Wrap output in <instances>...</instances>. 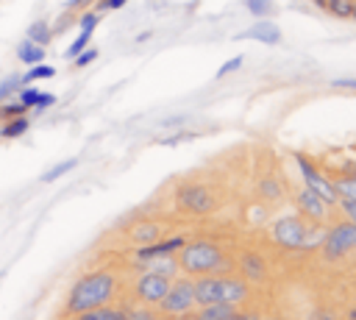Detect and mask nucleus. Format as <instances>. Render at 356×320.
Segmentation results:
<instances>
[{"instance_id":"nucleus-1","label":"nucleus","mask_w":356,"mask_h":320,"mask_svg":"<svg viewBox=\"0 0 356 320\" xmlns=\"http://www.w3.org/2000/svg\"><path fill=\"white\" fill-rule=\"evenodd\" d=\"M117 292V278L106 270H97V273H89L83 278H78L67 295V303H64V314L72 317L78 312H86V309H95V306H103L114 298Z\"/></svg>"},{"instance_id":"nucleus-2","label":"nucleus","mask_w":356,"mask_h":320,"mask_svg":"<svg viewBox=\"0 0 356 320\" xmlns=\"http://www.w3.org/2000/svg\"><path fill=\"white\" fill-rule=\"evenodd\" d=\"M195 303H239L248 298V284L239 278H197L192 281Z\"/></svg>"},{"instance_id":"nucleus-3","label":"nucleus","mask_w":356,"mask_h":320,"mask_svg":"<svg viewBox=\"0 0 356 320\" xmlns=\"http://www.w3.org/2000/svg\"><path fill=\"white\" fill-rule=\"evenodd\" d=\"M181 267L186 273H197V275H206L217 267H225V259L222 253L211 245V242H192V245H184L181 250Z\"/></svg>"},{"instance_id":"nucleus-4","label":"nucleus","mask_w":356,"mask_h":320,"mask_svg":"<svg viewBox=\"0 0 356 320\" xmlns=\"http://www.w3.org/2000/svg\"><path fill=\"white\" fill-rule=\"evenodd\" d=\"M175 203L189 214H209L214 209V195L203 184H184L175 192Z\"/></svg>"},{"instance_id":"nucleus-5","label":"nucleus","mask_w":356,"mask_h":320,"mask_svg":"<svg viewBox=\"0 0 356 320\" xmlns=\"http://www.w3.org/2000/svg\"><path fill=\"white\" fill-rule=\"evenodd\" d=\"M192 306H195V289H192V281L189 278L170 281L167 295L159 301V309L164 314H186Z\"/></svg>"},{"instance_id":"nucleus-6","label":"nucleus","mask_w":356,"mask_h":320,"mask_svg":"<svg viewBox=\"0 0 356 320\" xmlns=\"http://www.w3.org/2000/svg\"><path fill=\"white\" fill-rule=\"evenodd\" d=\"M356 248V223H339L323 237V253L328 259H337Z\"/></svg>"},{"instance_id":"nucleus-7","label":"nucleus","mask_w":356,"mask_h":320,"mask_svg":"<svg viewBox=\"0 0 356 320\" xmlns=\"http://www.w3.org/2000/svg\"><path fill=\"white\" fill-rule=\"evenodd\" d=\"M295 161H298V167H300V173H303V181H306V186L312 189V192H317L325 203H337L339 200V195H337V189H334V181H328L323 173H317V167L306 159V156H295Z\"/></svg>"},{"instance_id":"nucleus-8","label":"nucleus","mask_w":356,"mask_h":320,"mask_svg":"<svg viewBox=\"0 0 356 320\" xmlns=\"http://www.w3.org/2000/svg\"><path fill=\"white\" fill-rule=\"evenodd\" d=\"M273 239L284 248H309V234L300 223V217H281L273 225Z\"/></svg>"},{"instance_id":"nucleus-9","label":"nucleus","mask_w":356,"mask_h":320,"mask_svg":"<svg viewBox=\"0 0 356 320\" xmlns=\"http://www.w3.org/2000/svg\"><path fill=\"white\" fill-rule=\"evenodd\" d=\"M136 298L145 301V303H159L167 289H170V278L164 273H145L139 281H136Z\"/></svg>"},{"instance_id":"nucleus-10","label":"nucleus","mask_w":356,"mask_h":320,"mask_svg":"<svg viewBox=\"0 0 356 320\" xmlns=\"http://www.w3.org/2000/svg\"><path fill=\"white\" fill-rule=\"evenodd\" d=\"M236 39H256V42H261V45H278L281 42V28L273 22V19H259V22H253L245 33H239Z\"/></svg>"},{"instance_id":"nucleus-11","label":"nucleus","mask_w":356,"mask_h":320,"mask_svg":"<svg viewBox=\"0 0 356 320\" xmlns=\"http://www.w3.org/2000/svg\"><path fill=\"white\" fill-rule=\"evenodd\" d=\"M184 245H186V239H184V237L156 239V242H150V245L139 248V250H136V256H139V259H159V256H170L172 250H181Z\"/></svg>"},{"instance_id":"nucleus-12","label":"nucleus","mask_w":356,"mask_h":320,"mask_svg":"<svg viewBox=\"0 0 356 320\" xmlns=\"http://www.w3.org/2000/svg\"><path fill=\"white\" fill-rule=\"evenodd\" d=\"M17 100H19L25 109H36V111H42V109H47V106L56 103V95H50V92H39L36 86L28 83V86H19Z\"/></svg>"},{"instance_id":"nucleus-13","label":"nucleus","mask_w":356,"mask_h":320,"mask_svg":"<svg viewBox=\"0 0 356 320\" xmlns=\"http://www.w3.org/2000/svg\"><path fill=\"white\" fill-rule=\"evenodd\" d=\"M295 200H298V209H300L306 217H314V220H323V217H325V206H328V203H325L317 192H312L309 186L300 189Z\"/></svg>"},{"instance_id":"nucleus-14","label":"nucleus","mask_w":356,"mask_h":320,"mask_svg":"<svg viewBox=\"0 0 356 320\" xmlns=\"http://www.w3.org/2000/svg\"><path fill=\"white\" fill-rule=\"evenodd\" d=\"M72 320H125V306H95L72 314Z\"/></svg>"},{"instance_id":"nucleus-15","label":"nucleus","mask_w":356,"mask_h":320,"mask_svg":"<svg viewBox=\"0 0 356 320\" xmlns=\"http://www.w3.org/2000/svg\"><path fill=\"white\" fill-rule=\"evenodd\" d=\"M17 58L22 61V64H42L44 61V47L42 45H36V42H31V39H22L19 45H17Z\"/></svg>"},{"instance_id":"nucleus-16","label":"nucleus","mask_w":356,"mask_h":320,"mask_svg":"<svg viewBox=\"0 0 356 320\" xmlns=\"http://www.w3.org/2000/svg\"><path fill=\"white\" fill-rule=\"evenodd\" d=\"M231 314H236V303H206L200 306L197 320H228Z\"/></svg>"},{"instance_id":"nucleus-17","label":"nucleus","mask_w":356,"mask_h":320,"mask_svg":"<svg viewBox=\"0 0 356 320\" xmlns=\"http://www.w3.org/2000/svg\"><path fill=\"white\" fill-rule=\"evenodd\" d=\"M28 128H31V120H28L25 114H22V117H11V120H3L0 136H3V139H17V136H22Z\"/></svg>"},{"instance_id":"nucleus-18","label":"nucleus","mask_w":356,"mask_h":320,"mask_svg":"<svg viewBox=\"0 0 356 320\" xmlns=\"http://www.w3.org/2000/svg\"><path fill=\"white\" fill-rule=\"evenodd\" d=\"M28 39L36 42V45H42V47H47V45L53 42V28H50V22H47V19H36V22H31V28H28Z\"/></svg>"},{"instance_id":"nucleus-19","label":"nucleus","mask_w":356,"mask_h":320,"mask_svg":"<svg viewBox=\"0 0 356 320\" xmlns=\"http://www.w3.org/2000/svg\"><path fill=\"white\" fill-rule=\"evenodd\" d=\"M131 239L134 242H156L159 239V225L156 223H136L131 228Z\"/></svg>"},{"instance_id":"nucleus-20","label":"nucleus","mask_w":356,"mask_h":320,"mask_svg":"<svg viewBox=\"0 0 356 320\" xmlns=\"http://www.w3.org/2000/svg\"><path fill=\"white\" fill-rule=\"evenodd\" d=\"M53 75H56V70L50 64H31V70L25 75H19V81H22V86H28L33 81H44V78H53Z\"/></svg>"},{"instance_id":"nucleus-21","label":"nucleus","mask_w":356,"mask_h":320,"mask_svg":"<svg viewBox=\"0 0 356 320\" xmlns=\"http://www.w3.org/2000/svg\"><path fill=\"white\" fill-rule=\"evenodd\" d=\"M75 164H78V159H64V161H58L56 167H50L47 173H42V181H44V184H53L56 178H61L64 173H70Z\"/></svg>"},{"instance_id":"nucleus-22","label":"nucleus","mask_w":356,"mask_h":320,"mask_svg":"<svg viewBox=\"0 0 356 320\" xmlns=\"http://www.w3.org/2000/svg\"><path fill=\"white\" fill-rule=\"evenodd\" d=\"M242 270H245L248 278H261V275H264V262H261L256 253H248V256L242 259Z\"/></svg>"},{"instance_id":"nucleus-23","label":"nucleus","mask_w":356,"mask_h":320,"mask_svg":"<svg viewBox=\"0 0 356 320\" xmlns=\"http://www.w3.org/2000/svg\"><path fill=\"white\" fill-rule=\"evenodd\" d=\"M19 86H22L19 75H8V78H3V81H0V103H3V100H11V97H17Z\"/></svg>"},{"instance_id":"nucleus-24","label":"nucleus","mask_w":356,"mask_h":320,"mask_svg":"<svg viewBox=\"0 0 356 320\" xmlns=\"http://www.w3.org/2000/svg\"><path fill=\"white\" fill-rule=\"evenodd\" d=\"M323 8H325L328 14H334V17H350V11H353V0H325Z\"/></svg>"},{"instance_id":"nucleus-25","label":"nucleus","mask_w":356,"mask_h":320,"mask_svg":"<svg viewBox=\"0 0 356 320\" xmlns=\"http://www.w3.org/2000/svg\"><path fill=\"white\" fill-rule=\"evenodd\" d=\"M28 109L19 100H3L0 103V120H11V117H22Z\"/></svg>"},{"instance_id":"nucleus-26","label":"nucleus","mask_w":356,"mask_h":320,"mask_svg":"<svg viewBox=\"0 0 356 320\" xmlns=\"http://www.w3.org/2000/svg\"><path fill=\"white\" fill-rule=\"evenodd\" d=\"M273 6H275L273 0H245V8H248L253 17H261V19H264L267 14H273Z\"/></svg>"},{"instance_id":"nucleus-27","label":"nucleus","mask_w":356,"mask_h":320,"mask_svg":"<svg viewBox=\"0 0 356 320\" xmlns=\"http://www.w3.org/2000/svg\"><path fill=\"white\" fill-rule=\"evenodd\" d=\"M334 189H337L339 198H356V175H348V178L334 181Z\"/></svg>"},{"instance_id":"nucleus-28","label":"nucleus","mask_w":356,"mask_h":320,"mask_svg":"<svg viewBox=\"0 0 356 320\" xmlns=\"http://www.w3.org/2000/svg\"><path fill=\"white\" fill-rule=\"evenodd\" d=\"M89 39H92V31H81V33H78V39L67 47V53H64V56H67V58H75L83 47H89Z\"/></svg>"},{"instance_id":"nucleus-29","label":"nucleus","mask_w":356,"mask_h":320,"mask_svg":"<svg viewBox=\"0 0 356 320\" xmlns=\"http://www.w3.org/2000/svg\"><path fill=\"white\" fill-rule=\"evenodd\" d=\"M125 320H156V314L142 306H125Z\"/></svg>"},{"instance_id":"nucleus-30","label":"nucleus","mask_w":356,"mask_h":320,"mask_svg":"<svg viewBox=\"0 0 356 320\" xmlns=\"http://www.w3.org/2000/svg\"><path fill=\"white\" fill-rule=\"evenodd\" d=\"M97 22H100V14H97V11H86V14L78 17V28H81V31H95Z\"/></svg>"},{"instance_id":"nucleus-31","label":"nucleus","mask_w":356,"mask_h":320,"mask_svg":"<svg viewBox=\"0 0 356 320\" xmlns=\"http://www.w3.org/2000/svg\"><path fill=\"white\" fill-rule=\"evenodd\" d=\"M95 58H97V50H95V47H83V50L72 58V64H75V67H89Z\"/></svg>"},{"instance_id":"nucleus-32","label":"nucleus","mask_w":356,"mask_h":320,"mask_svg":"<svg viewBox=\"0 0 356 320\" xmlns=\"http://www.w3.org/2000/svg\"><path fill=\"white\" fill-rule=\"evenodd\" d=\"M259 189H261V195H264V198H270V200H275V198L281 195V189H278V184H275L273 178H264Z\"/></svg>"},{"instance_id":"nucleus-33","label":"nucleus","mask_w":356,"mask_h":320,"mask_svg":"<svg viewBox=\"0 0 356 320\" xmlns=\"http://www.w3.org/2000/svg\"><path fill=\"white\" fill-rule=\"evenodd\" d=\"M242 61H245L242 56H234L231 61H225V64H222V67L217 70V78H222V75H228V72H234V70H239V67H242Z\"/></svg>"},{"instance_id":"nucleus-34","label":"nucleus","mask_w":356,"mask_h":320,"mask_svg":"<svg viewBox=\"0 0 356 320\" xmlns=\"http://www.w3.org/2000/svg\"><path fill=\"white\" fill-rule=\"evenodd\" d=\"M334 86L337 89H356V78H337Z\"/></svg>"},{"instance_id":"nucleus-35","label":"nucleus","mask_w":356,"mask_h":320,"mask_svg":"<svg viewBox=\"0 0 356 320\" xmlns=\"http://www.w3.org/2000/svg\"><path fill=\"white\" fill-rule=\"evenodd\" d=\"M89 3H95V0H67V8H83Z\"/></svg>"},{"instance_id":"nucleus-36","label":"nucleus","mask_w":356,"mask_h":320,"mask_svg":"<svg viewBox=\"0 0 356 320\" xmlns=\"http://www.w3.org/2000/svg\"><path fill=\"white\" fill-rule=\"evenodd\" d=\"M228 320H256V317H253V314H239V312H236V314H231Z\"/></svg>"},{"instance_id":"nucleus-37","label":"nucleus","mask_w":356,"mask_h":320,"mask_svg":"<svg viewBox=\"0 0 356 320\" xmlns=\"http://www.w3.org/2000/svg\"><path fill=\"white\" fill-rule=\"evenodd\" d=\"M170 320H197V317H184V314H170Z\"/></svg>"},{"instance_id":"nucleus-38","label":"nucleus","mask_w":356,"mask_h":320,"mask_svg":"<svg viewBox=\"0 0 356 320\" xmlns=\"http://www.w3.org/2000/svg\"><path fill=\"white\" fill-rule=\"evenodd\" d=\"M350 19H356V0H353V11H350Z\"/></svg>"},{"instance_id":"nucleus-39","label":"nucleus","mask_w":356,"mask_h":320,"mask_svg":"<svg viewBox=\"0 0 356 320\" xmlns=\"http://www.w3.org/2000/svg\"><path fill=\"white\" fill-rule=\"evenodd\" d=\"M350 317H353V320H356V309H353V312H350Z\"/></svg>"},{"instance_id":"nucleus-40","label":"nucleus","mask_w":356,"mask_h":320,"mask_svg":"<svg viewBox=\"0 0 356 320\" xmlns=\"http://www.w3.org/2000/svg\"><path fill=\"white\" fill-rule=\"evenodd\" d=\"M0 278H3V275H0Z\"/></svg>"}]
</instances>
